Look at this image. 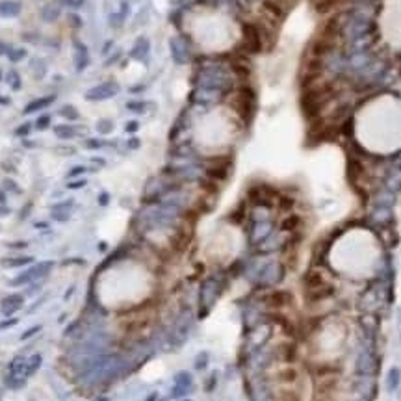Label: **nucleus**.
<instances>
[{
    "label": "nucleus",
    "instance_id": "obj_1",
    "mask_svg": "<svg viewBox=\"0 0 401 401\" xmlns=\"http://www.w3.org/2000/svg\"><path fill=\"white\" fill-rule=\"evenodd\" d=\"M345 342V331L344 325H340L336 321H331L320 329L318 336H316V349L323 351V353H332L336 349H342Z\"/></svg>",
    "mask_w": 401,
    "mask_h": 401
},
{
    "label": "nucleus",
    "instance_id": "obj_2",
    "mask_svg": "<svg viewBox=\"0 0 401 401\" xmlns=\"http://www.w3.org/2000/svg\"><path fill=\"white\" fill-rule=\"evenodd\" d=\"M119 91V86L115 82H104V84H98V86H93L91 89L86 91V98L87 101H106V98L114 97L115 93Z\"/></svg>",
    "mask_w": 401,
    "mask_h": 401
},
{
    "label": "nucleus",
    "instance_id": "obj_3",
    "mask_svg": "<svg viewBox=\"0 0 401 401\" xmlns=\"http://www.w3.org/2000/svg\"><path fill=\"white\" fill-rule=\"evenodd\" d=\"M243 39H245L249 52H258L262 48V35L255 24H243Z\"/></svg>",
    "mask_w": 401,
    "mask_h": 401
},
{
    "label": "nucleus",
    "instance_id": "obj_4",
    "mask_svg": "<svg viewBox=\"0 0 401 401\" xmlns=\"http://www.w3.org/2000/svg\"><path fill=\"white\" fill-rule=\"evenodd\" d=\"M73 46H75V69L82 73L89 65V52H87V46L82 45L80 41H75Z\"/></svg>",
    "mask_w": 401,
    "mask_h": 401
},
{
    "label": "nucleus",
    "instance_id": "obj_5",
    "mask_svg": "<svg viewBox=\"0 0 401 401\" xmlns=\"http://www.w3.org/2000/svg\"><path fill=\"white\" fill-rule=\"evenodd\" d=\"M21 13V2L17 0H0V15L2 17H17Z\"/></svg>",
    "mask_w": 401,
    "mask_h": 401
},
{
    "label": "nucleus",
    "instance_id": "obj_6",
    "mask_svg": "<svg viewBox=\"0 0 401 401\" xmlns=\"http://www.w3.org/2000/svg\"><path fill=\"white\" fill-rule=\"evenodd\" d=\"M52 101H54V95H46V97H41V98H35V101H32V103H28L26 106H24V114H34V112H39V110L46 108L48 104H52Z\"/></svg>",
    "mask_w": 401,
    "mask_h": 401
},
{
    "label": "nucleus",
    "instance_id": "obj_7",
    "mask_svg": "<svg viewBox=\"0 0 401 401\" xmlns=\"http://www.w3.org/2000/svg\"><path fill=\"white\" fill-rule=\"evenodd\" d=\"M58 15H60V8L56 4H46L43 10H41V19L46 21V23H52V21H56Z\"/></svg>",
    "mask_w": 401,
    "mask_h": 401
},
{
    "label": "nucleus",
    "instance_id": "obj_8",
    "mask_svg": "<svg viewBox=\"0 0 401 401\" xmlns=\"http://www.w3.org/2000/svg\"><path fill=\"white\" fill-rule=\"evenodd\" d=\"M30 69H32V76L34 78H43L45 76V73H46V63L41 60V58H35L34 62L30 63Z\"/></svg>",
    "mask_w": 401,
    "mask_h": 401
},
{
    "label": "nucleus",
    "instance_id": "obj_9",
    "mask_svg": "<svg viewBox=\"0 0 401 401\" xmlns=\"http://www.w3.org/2000/svg\"><path fill=\"white\" fill-rule=\"evenodd\" d=\"M6 80H8V84L12 86V89H15V91H19V89L23 87V78H21V75H19L15 69H12L10 73H8Z\"/></svg>",
    "mask_w": 401,
    "mask_h": 401
},
{
    "label": "nucleus",
    "instance_id": "obj_10",
    "mask_svg": "<svg viewBox=\"0 0 401 401\" xmlns=\"http://www.w3.org/2000/svg\"><path fill=\"white\" fill-rule=\"evenodd\" d=\"M58 114L62 115V117H65V119H71V121L78 119V110H76L75 106H71V104H65V106H62Z\"/></svg>",
    "mask_w": 401,
    "mask_h": 401
},
{
    "label": "nucleus",
    "instance_id": "obj_11",
    "mask_svg": "<svg viewBox=\"0 0 401 401\" xmlns=\"http://www.w3.org/2000/svg\"><path fill=\"white\" fill-rule=\"evenodd\" d=\"M28 262H32V258L21 257V258H2V260H0V264L6 266V268H15V266H23V264H28Z\"/></svg>",
    "mask_w": 401,
    "mask_h": 401
},
{
    "label": "nucleus",
    "instance_id": "obj_12",
    "mask_svg": "<svg viewBox=\"0 0 401 401\" xmlns=\"http://www.w3.org/2000/svg\"><path fill=\"white\" fill-rule=\"evenodd\" d=\"M28 56V52H26V48H10V52H8V58H10V62L17 63L21 62V60H24V58Z\"/></svg>",
    "mask_w": 401,
    "mask_h": 401
},
{
    "label": "nucleus",
    "instance_id": "obj_13",
    "mask_svg": "<svg viewBox=\"0 0 401 401\" xmlns=\"http://www.w3.org/2000/svg\"><path fill=\"white\" fill-rule=\"evenodd\" d=\"M54 132H56V136H60V138H73L76 134L75 128L69 125H58Z\"/></svg>",
    "mask_w": 401,
    "mask_h": 401
},
{
    "label": "nucleus",
    "instance_id": "obj_14",
    "mask_svg": "<svg viewBox=\"0 0 401 401\" xmlns=\"http://www.w3.org/2000/svg\"><path fill=\"white\" fill-rule=\"evenodd\" d=\"M338 2L340 0H318V2H316V6H318L320 12H329V10H332Z\"/></svg>",
    "mask_w": 401,
    "mask_h": 401
},
{
    "label": "nucleus",
    "instance_id": "obj_15",
    "mask_svg": "<svg viewBox=\"0 0 401 401\" xmlns=\"http://www.w3.org/2000/svg\"><path fill=\"white\" fill-rule=\"evenodd\" d=\"M147 48H149V43H147V39H139L138 45L132 48V56L139 58V54H145V52H147Z\"/></svg>",
    "mask_w": 401,
    "mask_h": 401
},
{
    "label": "nucleus",
    "instance_id": "obj_16",
    "mask_svg": "<svg viewBox=\"0 0 401 401\" xmlns=\"http://www.w3.org/2000/svg\"><path fill=\"white\" fill-rule=\"evenodd\" d=\"M97 128H98V132L108 134V132L114 128V123H112V121H108V119H103V121H98V123H97Z\"/></svg>",
    "mask_w": 401,
    "mask_h": 401
},
{
    "label": "nucleus",
    "instance_id": "obj_17",
    "mask_svg": "<svg viewBox=\"0 0 401 401\" xmlns=\"http://www.w3.org/2000/svg\"><path fill=\"white\" fill-rule=\"evenodd\" d=\"M35 125H37V128H39V130H43V128H46V126L51 125V115H43V117H39V119H37V123H35Z\"/></svg>",
    "mask_w": 401,
    "mask_h": 401
},
{
    "label": "nucleus",
    "instance_id": "obj_18",
    "mask_svg": "<svg viewBox=\"0 0 401 401\" xmlns=\"http://www.w3.org/2000/svg\"><path fill=\"white\" fill-rule=\"evenodd\" d=\"M28 132H30V125L28 123H24V125H21L17 130H15V134H17V136H24V134H28Z\"/></svg>",
    "mask_w": 401,
    "mask_h": 401
},
{
    "label": "nucleus",
    "instance_id": "obj_19",
    "mask_svg": "<svg viewBox=\"0 0 401 401\" xmlns=\"http://www.w3.org/2000/svg\"><path fill=\"white\" fill-rule=\"evenodd\" d=\"M10 48H12V46L8 45V43H4V41H0V56H4V54H8V52H10Z\"/></svg>",
    "mask_w": 401,
    "mask_h": 401
},
{
    "label": "nucleus",
    "instance_id": "obj_20",
    "mask_svg": "<svg viewBox=\"0 0 401 401\" xmlns=\"http://www.w3.org/2000/svg\"><path fill=\"white\" fill-rule=\"evenodd\" d=\"M63 2L71 8H78V6H82V2H84V0H63Z\"/></svg>",
    "mask_w": 401,
    "mask_h": 401
},
{
    "label": "nucleus",
    "instance_id": "obj_21",
    "mask_svg": "<svg viewBox=\"0 0 401 401\" xmlns=\"http://www.w3.org/2000/svg\"><path fill=\"white\" fill-rule=\"evenodd\" d=\"M0 214H8V210L6 208H0Z\"/></svg>",
    "mask_w": 401,
    "mask_h": 401
},
{
    "label": "nucleus",
    "instance_id": "obj_22",
    "mask_svg": "<svg viewBox=\"0 0 401 401\" xmlns=\"http://www.w3.org/2000/svg\"><path fill=\"white\" fill-rule=\"evenodd\" d=\"M0 203H4V195L0 193Z\"/></svg>",
    "mask_w": 401,
    "mask_h": 401
},
{
    "label": "nucleus",
    "instance_id": "obj_23",
    "mask_svg": "<svg viewBox=\"0 0 401 401\" xmlns=\"http://www.w3.org/2000/svg\"><path fill=\"white\" fill-rule=\"evenodd\" d=\"M0 80H2V73H0Z\"/></svg>",
    "mask_w": 401,
    "mask_h": 401
}]
</instances>
